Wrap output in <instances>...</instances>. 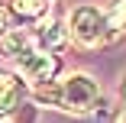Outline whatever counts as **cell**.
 <instances>
[{
	"instance_id": "cell-8",
	"label": "cell",
	"mask_w": 126,
	"mask_h": 123,
	"mask_svg": "<svg viewBox=\"0 0 126 123\" xmlns=\"http://www.w3.org/2000/svg\"><path fill=\"white\" fill-rule=\"evenodd\" d=\"M120 104H126V75L120 78Z\"/></svg>"
},
{
	"instance_id": "cell-4",
	"label": "cell",
	"mask_w": 126,
	"mask_h": 123,
	"mask_svg": "<svg viewBox=\"0 0 126 123\" xmlns=\"http://www.w3.org/2000/svg\"><path fill=\"white\" fill-rule=\"evenodd\" d=\"M19 97H23V84L10 75H0V117L10 113L16 104H19Z\"/></svg>"
},
{
	"instance_id": "cell-7",
	"label": "cell",
	"mask_w": 126,
	"mask_h": 123,
	"mask_svg": "<svg viewBox=\"0 0 126 123\" xmlns=\"http://www.w3.org/2000/svg\"><path fill=\"white\" fill-rule=\"evenodd\" d=\"M104 13L110 19V29L123 33V26H126V0H110V3L104 7Z\"/></svg>"
},
{
	"instance_id": "cell-2",
	"label": "cell",
	"mask_w": 126,
	"mask_h": 123,
	"mask_svg": "<svg viewBox=\"0 0 126 123\" xmlns=\"http://www.w3.org/2000/svg\"><path fill=\"white\" fill-rule=\"evenodd\" d=\"M3 52H7L10 62L19 68V75L26 78V81H32L36 88H39V84H48V78H52L55 68H58L55 55L45 52V49H39L36 39H32V33H23V29L3 36Z\"/></svg>"
},
{
	"instance_id": "cell-5",
	"label": "cell",
	"mask_w": 126,
	"mask_h": 123,
	"mask_svg": "<svg viewBox=\"0 0 126 123\" xmlns=\"http://www.w3.org/2000/svg\"><path fill=\"white\" fill-rule=\"evenodd\" d=\"M36 45L39 49H45V52H52V49H58L62 45V26H58V23L52 19V23H42V26L36 29Z\"/></svg>"
},
{
	"instance_id": "cell-9",
	"label": "cell",
	"mask_w": 126,
	"mask_h": 123,
	"mask_svg": "<svg viewBox=\"0 0 126 123\" xmlns=\"http://www.w3.org/2000/svg\"><path fill=\"white\" fill-rule=\"evenodd\" d=\"M116 123H126V104H120V113H116Z\"/></svg>"
},
{
	"instance_id": "cell-3",
	"label": "cell",
	"mask_w": 126,
	"mask_h": 123,
	"mask_svg": "<svg viewBox=\"0 0 126 123\" xmlns=\"http://www.w3.org/2000/svg\"><path fill=\"white\" fill-rule=\"evenodd\" d=\"M68 29H71V39L78 45H84V49H94V45L107 42L113 36L110 19H107V13L100 7H78V10H71Z\"/></svg>"
},
{
	"instance_id": "cell-1",
	"label": "cell",
	"mask_w": 126,
	"mask_h": 123,
	"mask_svg": "<svg viewBox=\"0 0 126 123\" xmlns=\"http://www.w3.org/2000/svg\"><path fill=\"white\" fill-rule=\"evenodd\" d=\"M36 101L45 104V107H58L65 113H78V117H87L97 110L100 104V84L91 78V75H74L62 78V81H48V84H39L36 88Z\"/></svg>"
},
{
	"instance_id": "cell-6",
	"label": "cell",
	"mask_w": 126,
	"mask_h": 123,
	"mask_svg": "<svg viewBox=\"0 0 126 123\" xmlns=\"http://www.w3.org/2000/svg\"><path fill=\"white\" fill-rule=\"evenodd\" d=\"M10 7L16 16L23 19H39L45 10H48V0H10Z\"/></svg>"
},
{
	"instance_id": "cell-10",
	"label": "cell",
	"mask_w": 126,
	"mask_h": 123,
	"mask_svg": "<svg viewBox=\"0 0 126 123\" xmlns=\"http://www.w3.org/2000/svg\"><path fill=\"white\" fill-rule=\"evenodd\" d=\"M0 29H3V10H0Z\"/></svg>"
}]
</instances>
